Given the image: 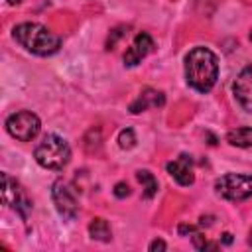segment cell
<instances>
[{"label": "cell", "instance_id": "cell-21", "mask_svg": "<svg viewBox=\"0 0 252 252\" xmlns=\"http://www.w3.org/2000/svg\"><path fill=\"white\" fill-rule=\"evenodd\" d=\"M250 236H252V234H250Z\"/></svg>", "mask_w": 252, "mask_h": 252}, {"label": "cell", "instance_id": "cell-2", "mask_svg": "<svg viewBox=\"0 0 252 252\" xmlns=\"http://www.w3.org/2000/svg\"><path fill=\"white\" fill-rule=\"evenodd\" d=\"M14 39L30 53L39 55V57H47L59 51L61 47V37L57 33H53L49 28L35 24V22H24L18 24L12 30Z\"/></svg>", "mask_w": 252, "mask_h": 252}, {"label": "cell", "instance_id": "cell-17", "mask_svg": "<svg viewBox=\"0 0 252 252\" xmlns=\"http://www.w3.org/2000/svg\"><path fill=\"white\" fill-rule=\"evenodd\" d=\"M167 248V244L163 242V240H154L152 244H150V250L152 252H156V250H165Z\"/></svg>", "mask_w": 252, "mask_h": 252}, {"label": "cell", "instance_id": "cell-3", "mask_svg": "<svg viewBox=\"0 0 252 252\" xmlns=\"http://www.w3.org/2000/svg\"><path fill=\"white\" fill-rule=\"evenodd\" d=\"M33 158L35 161L51 171H61L69 159H71V148L69 144L57 136V134H47L33 150Z\"/></svg>", "mask_w": 252, "mask_h": 252}, {"label": "cell", "instance_id": "cell-8", "mask_svg": "<svg viewBox=\"0 0 252 252\" xmlns=\"http://www.w3.org/2000/svg\"><path fill=\"white\" fill-rule=\"evenodd\" d=\"M232 93H234L236 102H238L246 112L252 114V65L244 67V69L238 73V77H236V81H234V85H232Z\"/></svg>", "mask_w": 252, "mask_h": 252}, {"label": "cell", "instance_id": "cell-14", "mask_svg": "<svg viewBox=\"0 0 252 252\" xmlns=\"http://www.w3.org/2000/svg\"><path fill=\"white\" fill-rule=\"evenodd\" d=\"M136 177H138V181L142 183L144 197H146V199H152V197L158 193V181H156L154 173H150L148 169H140V171H136Z\"/></svg>", "mask_w": 252, "mask_h": 252}, {"label": "cell", "instance_id": "cell-16", "mask_svg": "<svg viewBox=\"0 0 252 252\" xmlns=\"http://www.w3.org/2000/svg\"><path fill=\"white\" fill-rule=\"evenodd\" d=\"M114 195H116L118 199H124V197H128V195H130V187H128L124 181H120V183H116V185H114Z\"/></svg>", "mask_w": 252, "mask_h": 252}, {"label": "cell", "instance_id": "cell-9", "mask_svg": "<svg viewBox=\"0 0 252 252\" xmlns=\"http://www.w3.org/2000/svg\"><path fill=\"white\" fill-rule=\"evenodd\" d=\"M152 49H154V39H152V35L146 33V32H140V33L134 37V41L130 43V47L126 49V53H124V65H126V67L138 65Z\"/></svg>", "mask_w": 252, "mask_h": 252}, {"label": "cell", "instance_id": "cell-4", "mask_svg": "<svg viewBox=\"0 0 252 252\" xmlns=\"http://www.w3.org/2000/svg\"><path fill=\"white\" fill-rule=\"evenodd\" d=\"M215 191L226 201H246L252 197V175L226 173L215 181Z\"/></svg>", "mask_w": 252, "mask_h": 252}, {"label": "cell", "instance_id": "cell-20", "mask_svg": "<svg viewBox=\"0 0 252 252\" xmlns=\"http://www.w3.org/2000/svg\"><path fill=\"white\" fill-rule=\"evenodd\" d=\"M250 39H252V32H250Z\"/></svg>", "mask_w": 252, "mask_h": 252}, {"label": "cell", "instance_id": "cell-5", "mask_svg": "<svg viewBox=\"0 0 252 252\" xmlns=\"http://www.w3.org/2000/svg\"><path fill=\"white\" fill-rule=\"evenodd\" d=\"M6 130L12 138H16L20 142H30L39 134L41 122H39L37 114L30 112V110H20L6 118Z\"/></svg>", "mask_w": 252, "mask_h": 252}, {"label": "cell", "instance_id": "cell-15", "mask_svg": "<svg viewBox=\"0 0 252 252\" xmlns=\"http://www.w3.org/2000/svg\"><path fill=\"white\" fill-rule=\"evenodd\" d=\"M118 146H120L122 150H130V148L136 146V134H134L132 128L120 130V134H118Z\"/></svg>", "mask_w": 252, "mask_h": 252}, {"label": "cell", "instance_id": "cell-6", "mask_svg": "<svg viewBox=\"0 0 252 252\" xmlns=\"http://www.w3.org/2000/svg\"><path fill=\"white\" fill-rule=\"evenodd\" d=\"M2 201L12 211H16L22 219H28V213L32 209V199L28 197L22 183L8 173H2Z\"/></svg>", "mask_w": 252, "mask_h": 252}, {"label": "cell", "instance_id": "cell-13", "mask_svg": "<svg viewBox=\"0 0 252 252\" xmlns=\"http://www.w3.org/2000/svg\"><path fill=\"white\" fill-rule=\"evenodd\" d=\"M89 234H91L94 240H100V242H108V240L112 238V232H110L108 222H106L104 219H100V217H96V219L91 220V224H89Z\"/></svg>", "mask_w": 252, "mask_h": 252}, {"label": "cell", "instance_id": "cell-1", "mask_svg": "<svg viewBox=\"0 0 252 252\" xmlns=\"http://www.w3.org/2000/svg\"><path fill=\"white\" fill-rule=\"evenodd\" d=\"M219 79V59L209 47H193L185 55V81L197 93H209Z\"/></svg>", "mask_w": 252, "mask_h": 252}, {"label": "cell", "instance_id": "cell-12", "mask_svg": "<svg viewBox=\"0 0 252 252\" xmlns=\"http://www.w3.org/2000/svg\"><path fill=\"white\" fill-rule=\"evenodd\" d=\"M226 142L230 146H236V148H252V128L242 126V128L230 130L226 134Z\"/></svg>", "mask_w": 252, "mask_h": 252}, {"label": "cell", "instance_id": "cell-11", "mask_svg": "<svg viewBox=\"0 0 252 252\" xmlns=\"http://www.w3.org/2000/svg\"><path fill=\"white\" fill-rule=\"evenodd\" d=\"M163 102H165V96H163L161 91L144 89V91L138 94V98L130 104V112L138 114V112H144V110L150 108V106H163Z\"/></svg>", "mask_w": 252, "mask_h": 252}, {"label": "cell", "instance_id": "cell-10", "mask_svg": "<svg viewBox=\"0 0 252 252\" xmlns=\"http://www.w3.org/2000/svg\"><path fill=\"white\" fill-rule=\"evenodd\" d=\"M165 167H167V173H169L179 185H183V187L193 185L195 173H193V159H191V156L181 154L177 159L169 161Z\"/></svg>", "mask_w": 252, "mask_h": 252}, {"label": "cell", "instance_id": "cell-18", "mask_svg": "<svg viewBox=\"0 0 252 252\" xmlns=\"http://www.w3.org/2000/svg\"><path fill=\"white\" fill-rule=\"evenodd\" d=\"M222 242H224V244H230V242H232V234H230V232H224V234H222Z\"/></svg>", "mask_w": 252, "mask_h": 252}, {"label": "cell", "instance_id": "cell-19", "mask_svg": "<svg viewBox=\"0 0 252 252\" xmlns=\"http://www.w3.org/2000/svg\"><path fill=\"white\" fill-rule=\"evenodd\" d=\"M20 2H22V0H8V4H12V6H14V4H20Z\"/></svg>", "mask_w": 252, "mask_h": 252}, {"label": "cell", "instance_id": "cell-7", "mask_svg": "<svg viewBox=\"0 0 252 252\" xmlns=\"http://www.w3.org/2000/svg\"><path fill=\"white\" fill-rule=\"evenodd\" d=\"M51 199H53V205L57 209V213L67 219V220H73L79 213V203H77V195L73 191V187L65 181V179H57L53 185H51Z\"/></svg>", "mask_w": 252, "mask_h": 252}]
</instances>
